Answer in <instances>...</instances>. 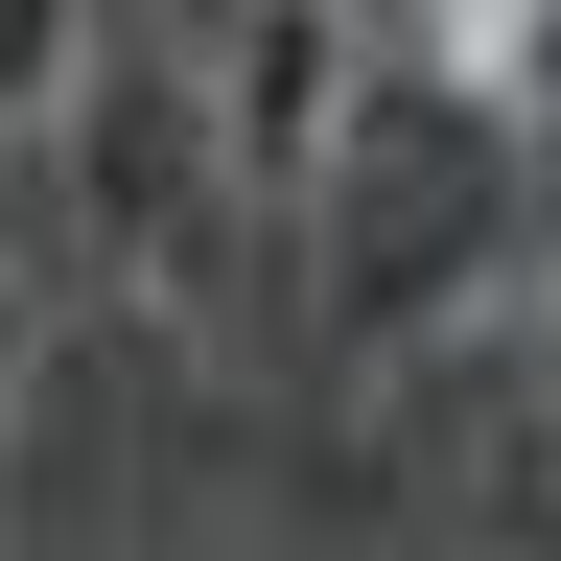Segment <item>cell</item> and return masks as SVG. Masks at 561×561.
Here are the masks:
<instances>
[{"label":"cell","mask_w":561,"mask_h":561,"mask_svg":"<svg viewBox=\"0 0 561 561\" xmlns=\"http://www.w3.org/2000/svg\"><path fill=\"white\" fill-rule=\"evenodd\" d=\"M538 210V24L515 0H445V24H375L328 94V164H305V305L328 351H421L515 257Z\"/></svg>","instance_id":"1"},{"label":"cell","mask_w":561,"mask_h":561,"mask_svg":"<svg viewBox=\"0 0 561 561\" xmlns=\"http://www.w3.org/2000/svg\"><path fill=\"white\" fill-rule=\"evenodd\" d=\"M70 164H94V234H117L140 280H210V187H234V140H210V70H187V47H94Z\"/></svg>","instance_id":"2"},{"label":"cell","mask_w":561,"mask_h":561,"mask_svg":"<svg viewBox=\"0 0 561 561\" xmlns=\"http://www.w3.org/2000/svg\"><path fill=\"white\" fill-rule=\"evenodd\" d=\"M0 117H24V140H70V117H94V24H47V0H0Z\"/></svg>","instance_id":"3"},{"label":"cell","mask_w":561,"mask_h":561,"mask_svg":"<svg viewBox=\"0 0 561 561\" xmlns=\"http://www.w3.org/2000/svg\"><path fill=\"white\" fill-rule=\"evenodd\" d=\"M24 375H47V257L0 234V445H24Z\"/></svg>","instance_id":"4"},{"label":"cell","mask_w":561,"mask_h":561,"mask_svg":"<svg viewBox=\"0 0 561 561\" xmlns=\"http://www.w3.org/2000/svg\"><path fill=\"white\" fill-rule=\"evenodd\" d=\"M538 421H561V234H538Z\"/></svg>","instance_id":"5"}]
</instances>
